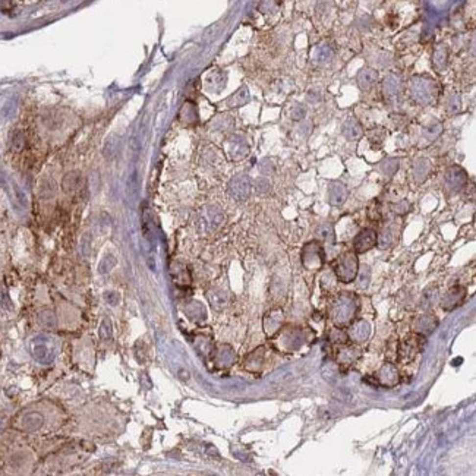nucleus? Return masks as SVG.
<instances>
[{
  "mask_svg": "<svg viewBox=\"0 0 476 476\" xmlns=\"http://www.w3.org/2000/svg\"><path fill=\"white\" fill-rule=\"evenodd\" d=\"M357 311V299L349 292L340 293L330 307V318L337 325L349 324Z\"/></svg>",
  "mask_w": 476,
  "mask_h": 476,
  "instance_id": "nucleus-1",
  "label": "nucleus"
},
{
  "mask_svg": "<svg viewBox=\"0 0 476 476\" xmlns=\"http://www.w3.org/2000/svg\"><path fill=\"white\" fill-rule=\"evenodd\" d=\"M29 352L41 365H50L56 357V343L47 334H38L29 340Z\"/></svg>",
  "mask_w": 476,
  "mask_h": 476,
  "instance_id": "nucleus-2",
  "label": "nucleus"
},
{
  "mask_svg": "<svg viewBox=\"0 0 476 476\" xmlns=\"http://www.w3.org/2000/svg\"><path fill=\"white\" fill-rule=\"evenodd\" d=\"M409 91L412 98L419 103V104H429L437 98L438 94V87L435 85L434 81L428 79L427 76H418L415 78L410 85Z\"/></svg>",
  "mask_w": 476,
  "mask_h": 476,
  "instance_id": "nucleus-3",
  "label": "nucleus"
},
{
  "mask_svg": "<svg viewBox=\"0 0 476 476\" xmlns=\"http://www.w3.org/2000/svg\"><path fill=\"white\" fill-rule=\"evenodd\" d=\"M357 270H359V261H357V257L355 252L343 254L338 258L335 268H334L335 277L341 283H352L357 276Z\"/></svg>",
  "mask_w": 476,
  "mask_h": 476,
  "instance_id": "nucleus-4",
  "label": "nucleus"
},
{
  "mask_svg": "<svg viewBox=\"0 0 476 476\" xmlns=\"http://www.w3.org/2000/svg\"><path fill=\"white\" fill-rule=\"evenodd\" d=\"M308 334H311L309 330L301 328V327H290L287 330H285L280 337H279V346L280 350L283 349L285 352H295L298 349H301L307 340H308Z\"/></svg>",
  "mask_w": 476,
  "mask_h": 476,
  "instance_id": "nucleus-5",
  "label": "nucleus"
},
{
  "mask_svg": "<svg viewBox=\"0 0 476 476\" xmlns=\"http://www.w3.org/2000/svg\"><path fill=\"white\" fill-rule=\"evenodd\" d=\"M324 260H325V254H324V248H322L321 242L312 240L304 246L302 264L307 270H309V271L319 270L324 264Z\"/></svg>",
  "mask_w": 476,
  "mask_h": 476,
  "instance_id": "nucleus-6",
  "label": "nucleus"
},
{
  "mask_svg": "<svg viewBox=\"0 0 476 476\" xmlns=\"http://www.w3.org/2000/svg\"><path fill=\"white\" fill-rule=\"evenodd\" d=\"M424 343H425L424 335H421L418 333L406 337L399 344V349H397V357H399V360H402V362L412 360L421 352V349L424 347Z\"/></svg>",
  "mask_w": 476,
  "mask_h": 476,
  "instance_id": "nucleus-7",
  "label": "nucleus"
},
{
  "mask_svg": "<svg viewBox=\"0 0 476 476\" xmlns=\"http://www.w3.org/2000/svg\"><path fill=\"white\" fill-rule=\"evenodd\" d=\"M466 183H468V174L459 166L450 167L444 174V185H446L447 190H450V192L460 190Z\"/></svg>",
  "mask_w": 476,
  "mask_h": 476,
  "instance_id": "nucleus-8",
  "label": "nucleus"
},
{
  "mask_svg": "<svg viewBox=\"0 0 476 476\" xmlns=\"http://www.w3.org/2000/svg\"><path fill=\"white\" fill-rule=\"evenodd\" d=\"M377 232L374 229H363L360 230L356 238L353 239V249L357 254L368 252L377 245Z\"/></svg>",
  "mask_w": 476,
  "mask_h": 476,
  "instance_id": "nucleus-9",
  "label": "nucleus"
},
{
  "mask_svg": "<svg viewBox=\"0 0 476 476\" xmlns=\"http://www.w3.org/2000/svg\"><path fill=\"white\" fill-rule=\"evenodd\" d=\"M465 298H466V289L462 286H454L443 296L441 307L444 311H453L465 301Z\"/></svg>",
  "mask_w": 476,
  "mask_h": 476,
  "instance_id": "nucleus-10",
  "label": "nucleus"
},
{
  "mask_svg": "<svg viewBox=\"0 0 476 476\" xmlns=\"http://www.w3.org/2000/svg\"><path fill=\"white\" fill-rule=\"evenodd\" d=\"M371 334V325L365 321V319H357L355 321L349 330H347V335L349 340L355 341V343H363L369 338Z\"/></svg>",
  "mask_w": 476,
  "mask_h": 476,
  "instance_id": "nucleus-11",
  "label": "nucleus"
},
{
  "mask_svg": "<svg viewBox=\"0 0 476 476\" xmlns=\"http://www.w3.org/2000/svg\"><path fill=\"white\" fill-rule=\"evenodd\" d=\"M349 190L341 182H331L327 189V199L333 207H340L347 199Z\"/></svg>",
  "mask_w": 476,
  "mask_h": 476,
  "instance_id": "nucleus-12",
  "label": "nucleus"
},
{
  "mask_svg": "<svg viewBox=\"0 0 476 476\" xmlns=\"http://www.w3.org/2000/svg\"><path fill=\"white\" fill-rule=\"evenodd\" d=\"M229 190H230L233 198H236L239 201H243L251 193V182H249V179L246 176H238L230 182Z\"/></svg>",
  "mask_w": 476,
  "mask_h": 476,
  "instance_id": "nucleus-13",
  "label": "nucleus"
},
{
  "mask_svg": "<svg viewBox=\"0 0 476 476\" xmlns=\"http://www.w3.org/2000/svg\"><path fill=\"white\" fill-rule=\"evenodd\" d=\"M377 381L384 387H394L399 382V371L393 363H384L377 374Z\"/></svg>",
  "mask_w": 476,
  "mask_h": 476,
  "instance_id": "nucleus-14",
  "label": "nucleus"
},
{
  "mask_svg": "<svg viewBox=\"0 0 476 476\" xmlns=\"http://www.w3.org/2000/svg\"><path fill=\"white\" fill-rule=\"evenodd\" d=\"M437 324H438V321H437L435 315L427 314V315L418 317L413 321V330H415V333H418L421 335H427L432 330H435Z\"/></svg>",
  "mask_w": 476,
  "mask_h": 476,
  "instance_id": "nucleus-15",
  "label": "nucleus"
},
{
  "mask_svg": "<svg viewBox=\"0 0 476 476\" xmlns=\"http://www.w3.org/2000/svg\"><path fill=\"white\" fill-rule=\"evenodd\" d=\"M359 356H360L359 349H356L353 346H343V347L338 349L337 360L343 366H350V365H353L359 359Z\"/></svg>",
  "mask_w": 476,
  "mask_h": 476,
  "instance_id": "nucleus-16",
  "label": "nucleus"
},
{
  "mask_svg": "<svg viewBox=\"0 0 476 476\" xmlns=\"http://www.w3.org/2000/svg\"><path fill=\"white\" fill-rule=\"evenodd\" d=\"M185 314L190 321L198 322V324H201V322H204L207 319V311H205L204 305L201 302H196V301H192V302L186 304Z\"/></svg>",
  "mask_w": 476,
  "mask_h": 476,
  "instance_id": "nucleus-17",
  "label": "nucleus"
},
{
  "mask_svg": "<svg viewBox=\"0 0 476 476\" xmlns=\"http://www.w3.org/2000/svg\"><path fill=\"white\" fill-rule=\"evenodd\" d=\"M341 134L346 137V140H349V141H356V140L362 138V135H363V129H362L360 123H359L356 119H347V120L343 123Z\"/></svg>",
  "mask_w": 476,
  "mask_h": 476,
  "instance_id": "nucleus-18",
  "label": "nucleus"
},
{
  "mask_svg": "<svg viewBox=\"0 0 476 476\" xmlns=\"http://www.w3.org/2000/svg\"><path fill=\"white\" fill-rule=\"evenodd\" d=\"M282 322H283V311L282 309H274L271 311L265 319H264V327H265V331L268 335H273L276 334L280 327H282Z\"/></svg>",
  "mask_w": 476,
  "mask_h": 476,
  "instance_id": "nucleus-19",
  "label": "nucleus"
},
{
  "mask_svg": "<svg viewBox=\"0 0 476 476\" xmlns=\"http://www.w3.org/2000/svg\"><path fill=\"white\" fill-rule=\"evenodd\" d=\"M431 171V163L428 159H418L415 163H413V167H412V174H413V179L421 183L424 182L428 174Z\"/></svg>",
  "mask_w": 476,
  "mask_h": 476,
  "instance_id": "nucleus-20",
  "label": "nucleus"
},
{
  "mask_svg": "<svg viewBox=\"0 0 476 476\" xmlns=\"http://www.w3.org/2000/svg\"><path fill=\"white\" fill-rule=\"evenodd\" d=\"M208 301L214 309H223L229 305L230 298H229L227 292L220 290V289H213L208 292Z\"/></svg>",
  "mask_w": 476,
  "mask_h": 476,
  "instance_id": "nucleus-21",
  "label": "nucleus"
},
{
  "mask_svg": "<svg viewBox=\"0 0 476 476\" xmlns=\"http://www.w3.org/2000/svg\"><path fill=\"white\" fill-rule=\"evenodd\" d=\"M377 76L378 73L372 69H365L360 71V73L357 75V85L362 91H369L374 84L377 82Z\"/></svg>",
  "mask_w": 476,
  "mask_h": 476,
  "instance_id": "nucleus-22",
  "label": "nucleus"
},
{
  "mask_svg": "<svg viewBox=\"0 0 476 476\" xmlns=\"http://www.w3.org/2000/svg\"><path fill=\"white\" fill-rule=\"evenodd\" d=\"M236 359V355L233 352V349L227 344H223L218 347V352H217V363L223 368L226 366H230Z\"/></svg>",
  "mask_w": 476,
  "mask_h": 476,
  "instance_id": "nucleus-23",
  "label": "nucleus"
},
{
  "mask_svg": "<svg viewBox=\"0 0 476 476\" xmlns=\"http://www.w3.org/2000/svg\"><path fill=\"white\" fill-rule=\"evenodd\" d=\"M43 422H44L43 416L40 413L32 412V413H28V415L24 416V419H22V428L25 431L34 432V431H37V429H40L43 427Z\"/></svg>",
  "mask_w": 476,
  "mask_h": 476,
  "instance_id": "nucleus-24",
  "label": "nucleus"
},
{
  "mask_svg": "<svg viewBox=\"0 0 476 476\" xmlns=\"http://www.w3.org/2000/svg\"><path fill=\"white\" fill-rule=\"evenodd\" d=\"M317 238L318 240H321V242H324V243L333 245L334 240H335V235H334V227H333V224H330V223H324V224L318 226Z\"/></svg>",
  "mask_w": 476,
  "mask_h": 476,
  "instance_id": "nucleus-25",
  "label": "nucleus"
},
{
  "mask_svg": "<svg viewBox=\"0 0 476 476\" xmlns=\"http://www.w3.org/2000/svg\"><path fill=\"white\" fill-rule=\"evenodd\" d=\"M171 276H173L174 282L177 285H182V286L189 285V282H190L189 273H188V270L182 264H173V267H171Z\"/></svg>",
  "mask_w": 476,
  "mask_h": 476,
  "instance_id": "nucleus-26",
  "label": "nucleus"
},
{
  "mask_svg": "<svg viewBox=\"0 0 476 476\" xmlns=\"http://www.w3.org/2000/svg\"><path fill=\"white\" fill-rule=\"evenodd\" d=\"M98 335L103 341H110L113 337V324L110 321V318H104L100 324L98 328Z\"/></svg>",
  "mask_w": 476,
  "mask_h": 476,
  "instance_id": "nucleus-27",
  "label": "nucleus"
},
{
  "mask_svg": "<svg viewBox=\"0 0 476 476\" xmlns=\"http://www.w3.org/2000/svg\"><path fill=\"white\" fill-rule=\"evenodd\" d=\"M193 344H195V349L198 350V353L202 355V356L210 355V352H211V349H213V346H211V340H210L208 337H204V335H199V337L193 341Z\"/></svg>",
  "mask_w": 476,
  "mask_h": 476,
  "instance_id": "nucleus-28",
  "label": "nucleus"
},
{
  "mask_svg": "<svg viewBox=\"0 0 476 476\" xmlns=\"http://www.w3.org/2000/svg\"><path fill=\"white\" fill-rule=\"evenodd\" d=\"M262 362H264V349L260 347V349H257L254 353H251V355L245 359V363H246L245 366H248V369H249L251 365H255V366H257L255 369H258V368H261Z\"/></svg>",
  "mask_w": 476,
  "mask_h": 476,
  "instance_id": "nucleus-29",
  "label": "nucleus"
},
{
  "mask_svg": "<svg viewBox=\"0 0 476 476\" xmlns=\"http://www.w3.org/2000/svg\"><path fill=\"white\" fill-rule=\"evenodd\" d=\"M328 337L333 343H340V344H346L349 341V335H347V331L338 328V327H334L330 330L328 333Z\"/></svg>",
  "mask_w": 476,
  "mask_h": 476,
  "instance_id": "nucleus-30",
  "label": "nucleus"
},
{
  "mask_svg": "<svg viewBox=\"0 0 476 476\" xmlns=\"http://www.w3.org/2000/svg\"><path fill=\"white\" fill-rule=\"evenodd\" d=\"M377 245L381 249L390 248L393 245V232L391 229H384L380 236H377Z\"/></svg>",
  "mask_w": 476,
  "mask_h": 476,
  "instance_id": "nucleus-31",
  "label": "nucleus"
},
{
  "mask_svg": "<svg viewBox=\"0 0 476 476\" xmlns=\"http://www.w3.org/2000/svg\"><path fill=\"white\" fill-rule=\"evenodd\" d=\"M446 109L450 115H457L462 109V101H460V95L459 94H453L450 95V98L446 103Z\"/></svg>",
  "mask_w": 476,
  "mask_h": 476,
  "instance_id": "nucleus-32",
  "label": "nucleus"
},
{
  "mask_svg": "<svg viewBox=\"0 0 476 476\" xmlns=\"http://www.w3.org/2000/svg\"><path fill=\"white\" fill-rule=\"evenodd\" d=\"M381 171L385 174V176H393L396 171H397V168H399V160H396V159H387V160H384L382 163H381Z\"/></svg>",
  "mask_w": 476,
  "mask_h": 476,
  "instance_id": "nucleus-33",
  "label": "nucleus"
},
{
  "mask_svg": "<svg viewBox=\"0 0 476 476\" xmlns=\"http://www.w3.org/2000/svg\"><path fill=\"white\" fill-rule=\"evenodd\" d=\"M38 319H40V322H41L44 327H47V328H54L56 324H57V321H56V315H54L51 311H43V312H40Z\"/></svg>",
  "mask_w": 476,
  "mask_h": 476,
  "instance_id": "nucleus-34",
  "label": "nucleus"
},
{
  "mask_svg": "<svg viewBox=\"0 0 476 476\" xmlns=\"http://www.w3.org/2000/svg\"><path fill=\"white\" fill-rule=\"evenodd\" d=\"M115 265H116V258H115L113 255H107V257L100 262V265H98V271H100L101 274H107V273H110V271L113 270Z\"/></svg>",
  "mask_w": 476,
  "mask_h": 476,
  "instance_id": "nucleus-35",
  "label": "nucleus"
},
{
  "mask_svg": "<svg viewBox=\"0 0 476 476\" xmlns=\"http://www.w3.org/2000/svg\"><path fill=\"white\" fill-rule=\"evenodd\" d=\"M397 90H399V84L396 82V79H393V76H390L388 79L384 81V91H385V95L393 97V95L397 94Z\"/></svg>",
  "mask_w": 476,
  "mask_h": 476,
  "instance_id": "nucleus-36",
  "label": "nucleus"
},
{
  "mask_svg": "<svg viewBox=\"0 0 476 476\" xmlns=\"http://www.w3.org/2000/svg\"><path fill=\"white\" fill-rule=\"evenodd\" d=\"M78 176L76 174H73V173H71V174H68L66 177H65V180H63V189H65V192H72V190H75L76 189V185H78Z\"/></svg>",
  "mask_w": 476,
  "mask_h": 476,
  "instance_id": "nucleus-37",
  "label": "nucleus"
},
{
  "mask_svg": "<svg viewBox=\"0 0 476 476\" xmlns=\"http://www.w3.org/2000/svg\"><path fill=\"white\" fill-rule=\"evenodd\" d=\"M368 217L369 220H374V221H378L381 218V207L378 202H372L368 208Z\"/></svg>",
  "mask_w": 476,
  "mask_h": 476,
  "instance_id": "nucleus-38",
  "label": "nucleus"
},
{
  "mask_svg": "<svg viewBox=\"0 0 476 476\" xmlns=\"http://www.w3.org/2000/svg\"><path fill=\"white\" fill-rule=\"evenodd\" d=\"M305 113H307V110L304 109V106L296 103V104H293V107L290 110V118L295 119V120H301V119L305 118Z\"/></svg>",
  "mask_w": 476,
  "mask_h": 476,
  "instance_id": "nucleus-39",
  "label": "nucleus"
},
{
  "mask_svg": "<svg viewBox=\"0 0 476 476\" xmlns=\"http://www.w3.org/2000/svg\"><path fill=\"white\" fill-rule=\"evenodd\" d=\"M410 210V204L406 201V199H402V201H399V202H396V204H393V211L396 213V214H400V215H403V214H406L407 211Z\"/></svg>",
  "mask_w": 476,
  "mask_h": 476,
  "instance_id": "nucleus-40",
  "label": "nucleus"
},
{
  "mask_svg": "<svg viewBox=\"0 0 476 476\" xmlns=\"http://www.w3.org/2000/svg\"><path fill=\"white\" fill-rule=\"evenodd\" d=\"M441 132V125L440 123H431L429 126L425 128V134L429 140H435L438 134Z\"/></svg>",
  "mask_w": 476,
  "mask_h": 476,
  "instance_id": "nucleus-41",
  "label": "nucleus"
},
{
  "mask_svg": "<svg viewBox=\"0 0 476 476\" xmlns=\"http://www.w3.org/2000/svg\"><path fill=\"white\" fill-rule=\"evenodd\" d=\"M369 279H371V271L368 267H363V270L360 271V276H359V287L366 289L369 285Z\"/></svg>",
  "mask_w": 476,
  "mask_h": 476,
  "instance_id": "nucleus-42",
  "label": "nucleus"
},
{
  "mask_svg": "<svg viewBox=\"0 0 476 476\" xmlns=\"http://www.w3.org/2000/svg\"><path fill=\"white\" fill-rule=\"evenodd\" d=\"M104 301H106L109 305H112V307H118L119 302H120V295H119L118 292H112V290H109V292L104 293Z\"/></svg>",
  "mask_w": 476,
  "mask_h": 476,
  "instance_id": "nucleus-43",
  "label": "nucleus"
},
{
  "mask_svg": "<svg viewBox=\"0 0 476 476\" xmlns=\"http://www.w3.org/2000/svg\"><path fill=\"white\" fill-rule=\"evenodd\" d=\"M90 248H91V236L88 233H85V236L82 238V246H81V252L84 257L90 255Z\"/></svg>",
  "mask_w": 476,
  "mask_h": 476,
  "instance_id": "nucleus-44",
  "label": "nucleus"
},
{
  "mask_svg": "<svg viewBox=\"0 0 476 476\" xmlns=\"http://www.w3.org/2000/svg\"><path fill=\"white\" fill-rule=\"evenodd\" d=\"M12 147L15 151H21L22 147H24V137L22 135H15L13 140H12Z\"/></svg>",
  "mask_w": 476,
  "mask_h": 476,
  "instance_id": "nucleus-45",
  "label": "nucleus"
},
{
  "mask_svg": "<svg viewBox=\"0 0 476 476\" xmlns=\"http://www.w3.org/2000/svg\"><path fill=\"white\" fill-rule=\"evenodd\" d=\"M13 189H15V193H16V198H18V201H19V202H21L22 205H26V196L24 195V192H22V190H21V189H19V188H18L16 185L13 186Z\"/></svg>",
  "mask_w": 476,
  "mask_h": 476,
  "instance_id": "nucleus-46",
  "label": "nucleus"
},
{
  "mask_svg": "<svg viewBox=\"0 0 476 476\" xmlns=\"http://www.w3.org/2000/svg\"><path fill=\"white\" fill-rule=\"evenodd\" d=\"M13 109H15V103H13V100H10V101L4 106V110H3L4 113H3V115H4V116H9L10 112H12Z\"/></svg>",
  "mask_w": 476,
  "mask_h": 476,
  "instance_id": "nucleus-47",
  "label": "nucleus"
}]
</instances>
